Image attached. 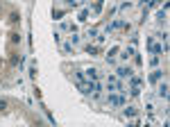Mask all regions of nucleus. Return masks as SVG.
<instances>
[{"mask_svg": "<svg viewBox=\"0 0 170 127\" xmlns=\"http://www.w3.org/2000/svg\"><path fill=\"white\" fill-rule=\"evenodd\" d=\"M107 104H111V107H125L127 104V100H125V95H109V100H107Z\"/></svg>", "mask_w": 170, "mask_h": 127, "instance_id": "nucleus-1", "label": "nucleus"}, {"mask_svg": "<svg viewBox=\"0 0 170 127\" xmlns=\"http://www.w3.org/2000/svg\"><path fill=\"white\" fill-rule=\"evenodd\" d=\"M129 84H132V91H129V93L132 95H138V91H141V84H143V79H141V77H129Z\"/></svg>", "mask_w": 170, "mask_h": 127, "instance_id": "nucleus-2", "label": "nucleus"}, {"mask_svg": "<svg viewBox=\"0 0 170 127\" xmlns=\"http://www.w3.org/2000/svg\"><path fill=\"white\" fill-rule=\"evenodd\" d=\"M157 95H159L161 100H168V82L159 84V89H157Z\"/></svg>", "mask_w": 170, "mask_h": 127, "instance_id": "nucleus-3", "label": "nucleus"}, {"mask_svg": "<svg viewBox=\"0 0 170 127\" xmlns=\"http://www.w3.org/2000/svg\"><path fill=\"white\" fill-rule=\"evenodd\" d=\"M116 73H118V77H120V79H125V77L129 79V77H132V68H129V66H120L118 70H116Z\"/></svg>", "mask_w": 170, "mask_h": 127, "instance_id": "nucleus-4", "label": "nucleus"}, {"mask_svg": "<svg viewBox=\"0 0 170 127\" xmlns=\"http://www.w3.org/2000/svg\"><path fill=\"white\" fill-rule=\"evenodd\" d=\"M147 48H150V50H152L154 55H161V52H163V45H157V43H154L152 39H147Z\"/></svg>", "mask_w": 170, "mask_h": 127, "instance_id": "nucleus-5", "label": "nucleus"}, {"mask_svg": "<svg viewBox=\"0 0 170 127\" xmlns=\"http://www.w3.org/2000/svg\"><path fill=\"white\" fill-rule=\"evenodd\" d=\"M79 91H82V93H93V89H91V79H89V82H79Z\"/></svg>", "mask_w": 170, "mask_h": 127, "instance_id": "nucleus-6", "label": "nucleus"}, {"mask_svg": "<svg viewBox=\"0 0 170 127\" xmlns=\"http://www.w3.org/2000/svg\"><path fill=\"white\" fill-rule=\"evenodd\" d=\"M161 77H163V70H159V68H157V70H152V75H150V79H152V82H159Z\"/></svg>", "mask_w": 170, "mask_h": 127, "instance_id": "nucleus-7", "label": "nucleus"}, {"mask_svg": "<svg viewBox=\"0 0 170 127\" xmlns=\"http://www.w3.org/2000/svg\"><path fill=\"white\" fill-rule=\"evenodd\" d=\"M123 114H125V118H134V116H136V107H125Z\"/></svg>", "mask_w": 170, "mask_h": 127, "instance_id": "nucleus-8", "label": "nucleus"}, {"mask_svg": "<svg viewBox=\"0 0 170 127\" xmlns=\"http://www.w3.org/2000/svg\"><path fill=\"white\" fill-rule=\"evenodd\" d=\"M86 77H89L91 82H93V79H98V70H95V68H89V70H86Z\"/></svg>", "mask_w": 170, "mask_h": 127, "instance_id": "nucleus-9", "label": "nucleus"}, {"mask_svg": "<svg viewBox=\"0 0 170 127\" xmlns=\"http://www.w3.org/2000/svg\"><path fill=\"white\" fill-rule=\"evenodd\" d=\"M86 52H89V55H98V52H100V48H98V45H91V43H89V45H86Z\"/></svg>", "mask_w": 170, "mask_h": 127, "instance_id": "nucleus-10", "label": "nucleus"}, {"mask_svg": "<svg viewBox=\"0 0 170 127\" xmlns=\"http://www.w3.org/2000/svg\"><path fill=\"white\" fill-rule=\"evenodd\" d=\"M132 55H134V48H125V50H123V55H120V57H123V59H129V57H132Z\"/></svg>", "mask_w": 170, "mask_h": 127, "instance_id": "nucleus-11", "label": "nucleus"}, {"mask_svg": "<svg viewBox=\"0 0 170 127\" xmlns=\"http://www.w3.org/2000/svg\"><path fill=\"white\" fill-rule=\"evenodd\" d=\"M75 77H77V82H84V73L82 70H75Z\"/></svg>", "mask_w": 170, "mask_h": 127, "instance_id": "nucleus-12", "label": "nucleus"}, {"mask_svg": "<svg viewBox=\"0 0 170 127\" xmlns=\"http://www.w3.org/2000/svg\"><path fill=\"white\" fill-rule=\"evenodd\" d=\"M7 104H9L7 100H2V98H0V111H5V109H7Z\"/></svg>", "mask_w": 170, "mask_h": 127, "instance_id": "nucleus-13", "label": "nucleus"}, {"mask_svg": "<svg viewBox=\"0 0 170 127\" xmlns=\"http://www.w3.org/2000/svg\"><path fill=\"white\" fill-rule=\"evenodd\" d=\"M86 18H89V9H84V11L79 14V21H86Z\"/></svg>", "mask_w": 170, "mask_h": 127, "instance_id": "nucleus-14", "label": "nucleus"}, {"mask_svg": "<svg viewBox=\"0 0 170 127\" xmlns=\"http://www.w3.org/2000/svg\"><path fill=\"white\" fill-rule=\"evenodd\" d=\"M18 18H21V16H18L16 11H14V14H11V16H9V21H11V23H18Z\"/></svg>", "mask_w": 170, "mask_h": 127, "instance_id": "nucleus-15", "label": "nucleus"}, {"mask_svg": "<svg viewBox=\"0 0 170 127\" xmlns=\"http://www.w3.org/2000/svg\"><path fill=\"white\" fill-rule=\"evenodd\" d=\"M64 2H68V5H75V0H64Z\"/></svg>", "mask_w": 170, "mask_h": 127, "instance_id": "nucleus-16", "label": "nucleus"}, {"mask_svg": "<svg viewBox=\"0 0 170 127\" xmlns=\"http://www.w3.org/2000/svg\"><path fill=\"white\" fill-rule=\"evenodd\" d=\"M0 9H2V5H0Z\"/></svg>", "mask_w": 170, "mask_h": 127, "instance_id": "nucleus-17", "label": "nucleus"}]
</instances>
